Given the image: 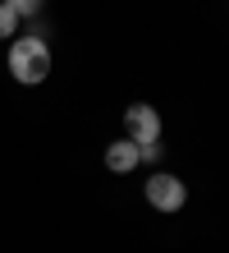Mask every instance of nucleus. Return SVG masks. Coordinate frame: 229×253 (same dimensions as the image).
Returning <instances> with one entry per match:
<instances>
[{
	"label": "nucleus",
	"mask_w": 229,
	"mask_h": 253,
	"mask_svg": "<svg viewBox=\"0 0 229 253\" xmlns=\"http://www.w3.org/2000/svg\"><path fill=\"white\" fill-rule=\"evenodd\" d=\"M9 74L19 83H46V74H51V46L41 37H14L9 42Z\"/></svg>",
	"instance_id": "obj_1"
},
{
	"label": "nucleus",
	"mask_w": 229,
	"mask_h": 253,
	"mask_svg": "<svg viewBox=\"0 0 229 253\" xmlns=\"http://www.w3.org/2000/svg\"><path fill=\"white\" fill-rule=\"evenodd\" d=\"M142 193H147V203L156 207V212H179V207L188 203V184H183L179 175H165V170L151 175Z\"/></svg>",
	"instance_id": "obj_2"
},
{
	"label": "nucleus",
	"mask_w": 229,
	"mask_h": 253,
	"mask_svg": "<svg viewBox=\"0 0 229 253\" xmlns=\"http://www.w3.org/2000/svg\"><path fill=\"white\" fill-rule=\"evenodd\" d=\"M124 125H129V143H156L161 138V115L147 101H133L124 111Z\"/></svg>",
	"instance_id": "obj_3"
},
{
	"label": "nucleus",
	"mask_w": 229,
	"mask_h": 253,
	"mask_svg": "<svg viewBox=\"0 0 229 253\" xmlns=\"http://www.w3.org/2000/svg\"><path fill=\"white\" fill-rule=\"evenodd\" d=\"M105 170H115V175L137 170V143H129V138L110 143V147H105Z\"/></svg>",
	"instance_id": "obj_4"
},
{
	"label": "nucleus",
	"mask_w": 229,
	"mask_h": 253,
	"mask_svg": "<svg viewBox=\"0 0 229 253\" xmlns=\"http://www.w3.org/2000/svg\"><path fill=\"white\" fill-rule=\"evenodd\" d=\"M14 33H19V14L0 0V37H14Z\"/></svg>",
	"instance_id": "obj_5"
},
{
	"label": "nucleus",
	"mask_w": 229,
	"mask_h": 253,
	"mask_svg": "<svg viewBox=\"0 0 229 253\" xmlns=\"http://www.w3.org/2000/svg\"><path fill=\"white\" fill-rule=\"evenodd\" d=\"M5 5H9L14 14H19V19H33V14L41 9V0H5Z\"/></svg>",
	"instance_id": "obj_6"
},
{
	"label": "nucleus",
	"mask_w": 229,
	"mask_h": 253,
	"mask_svg": "<svg viewBox=\"0 0 229 253\" xmlns=\"http://www.w3.org/2000/svg\"><path fill=\"white\" fill-rule=\"evenodd\" d=\"M137 161H161V143H137Z\"/></svg>",
	"instance_id": "obj_7"
}]
</instances>
